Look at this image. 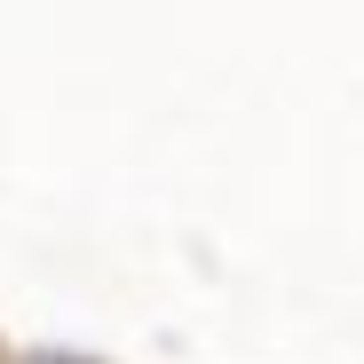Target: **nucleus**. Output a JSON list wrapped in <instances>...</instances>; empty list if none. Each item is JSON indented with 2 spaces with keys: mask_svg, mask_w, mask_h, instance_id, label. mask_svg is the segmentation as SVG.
I'll use <instances>...</instances> for the list:
<instances>
[{
  "mask_svg": "<svg viewBox=\"0 0 364 364\" xmlns=\"http://www.w3.org/2000/svg\"><path fill=\"white\" fill-rule=\"evenodd\" d=\"M40 364H87V356H40Z\"/></svg>",
  "mask_w": 364,
  "mask_h": 364,
  "instance_id": "f257e3e1",
  "label": "nucleus"
}]
</instances>
